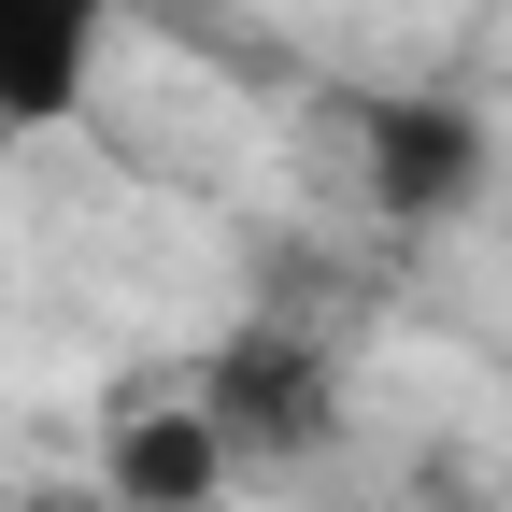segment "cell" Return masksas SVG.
Listing matches in <instances>:
<instances>
[{"instance_id": "6da1fadb", "label": "cell", "mask_w": 512, "mask_h": 512, "mask_svg": "<svg viewBox=\"0 0 512 512\" xmlns=\"http://www.w3.org/2000/svg\"><path fill=\"white\" fill-rule=\"evenodd\" d=\"M200 413L228 441V470H285V456H313V441L342 427V384H328V356H313L299 328H242L200 370Z\"/></svg>"}, {"instance_id": "7a4b0ae2", "label": "cell", "mask_w": 512, "mask_h": 512, "mask_svg": "<svg viewBox=\"0 0 512 512\" xmlns=\"http://www.w3.org/2000/svg\"><path fill=\"white\" fill-rule=\"evenodd\" d=\"M242 470H228V441L200 413V384H143V399H114L100 427V498L114 512H214Z\"/></svg>"}, {"instance_id": "3957f363", "label": "cell", "mask_w": 512, "mask_h": 512, "mask_svg": "<svg viewBox=\"0 0 512 512\" xmlns=\"http://www.w3.org/2000/svg\"><path fill=\"white\" fill-rule=\"evenodd\" d=\"M356 143H370L356 185H370L384 214H413V228H427V214H456L470 185H484V114H470V100H370V114H356Z\"/></svg>"}, {"instance_id": "277c9868", "label": "cell", "mask_w": 512, "mask_h": 512, "mask_svg": "<svg viewBox=\"0 0 512 512\" xmlns=\"http://www.w3.org/2000/svg\"><path fill=\"white\" fill-rule=\"evenodd\" d=\"M100 29L114 0H0V128H57L100 86Z\"/></svg>"}, {"instance_id": "5b68a950", "label": "cell", "mask_w": 512, "mask_h": 512, "mask_svg": "<svg viewBox=\"0 0 512 512\" xmlns=\"http://www.w3.org/2000/svg\"><path fill=\"white\" fill-rule=\"evenodd\" d=\"M15 512H114L100 484H43V498H15Z\"/></svg>"}]
</instances>
